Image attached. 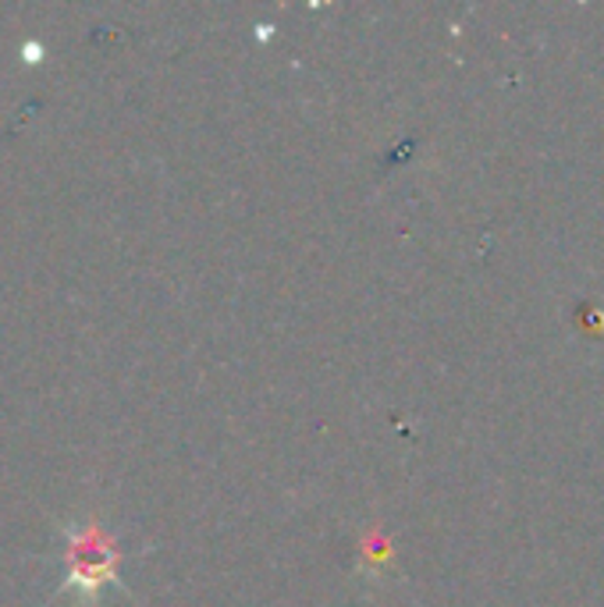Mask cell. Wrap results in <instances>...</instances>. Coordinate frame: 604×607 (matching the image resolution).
<instances>
[{"label": "cell", "instance_id": "1", "mask_svg": "<svg viewBox=\"0 0 604 607\" xmlns=\"http://www.w3.org/2000/svg\"><path fill=\"white\" fill-rule=\"evenodd\" d=\"M111 565H114V550L97 529H89L85 537L71 544V579H79L82 586H97L103 579H111Z\"/></svg>", "mask_w": 604, "mask_h": 607}]
</instances>
